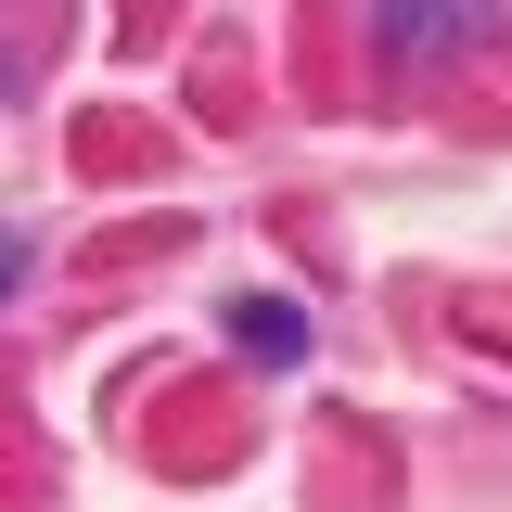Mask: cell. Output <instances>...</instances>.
I'll use <instances>...</instances> for the list:
<instances>
[{
    "label": "cell",
    "mask_w": 512,
    "mask_h": 512,
    "mask_svg": "<svg viewBox=\"0 0 512 512\" xmlns=\"http://www.w3.org/2000/svg\"><path fill=\"white\" fill-rule=\"evenodd\" d=\"M487 13H500V0H372V39H384L397 64H423V52L487 39Z\"/></svg>",
    "instance_id": "1"
},
{
    "label": "cell",
    "mask_w": 512,
    "mask_h": 512,
    "mask_svg": "<svg viewBox=\"0 0 512 512\" xmlns=\"http://www.w3.org/2000/svg\"><path fill=\"white\" fill-rule=\"evenodd\" d=\"M231 346H244V359H295V346H308V320L282 308V295H244V308H231Z\"/></svg>",
    "instance_id": "2"
},
{
    "label": "cell",
    "mask_w": 512,
    "mask_h": 512,
    "mask_svg": "<svg viewBox=\"0 0 512 512\" xmlns=\"http://www.w3.org/2000/svg\"><path fill=\"white\" fill-rule=\"evenodd\" d=\"M13 269H26V244H13V231H0V295H13Z\"/></svg>",
    "instance_id": "3"
}]
</instances>
